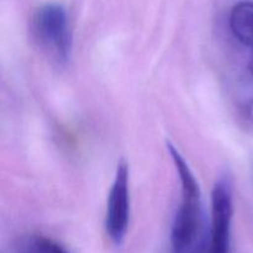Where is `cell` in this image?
Listing matches in <instances>:
<instances>
[{"label":"cell","mask_w":253,"mask_h":253,"mask_svg":"<svg viewBox=\"0 0 253 253\" xmlns=\"http://www.w3.org/2000/svg\"><path fill=\"white\" fill-rule=\"evenodd\" d=\"M180 182V205L172 226L173 253H203V204L200 188L188 163L179 151L167 143Z\"/></svg>","instance_id":"6da1fadb"},{"label":"cell","mask_w":253,"mask_h":253,"mask_svg":"<svg viewBox=\"0 0 253 253\" xmlns=\"http://www.w3.org/2000/svg\"><path fill=\"white\" fill-rule=\"evenodd\" d=\"M32 35L40 48L59 64L71 57L72 37L68 15L62 5L44 4L32 17Z\"/></svg>","instance_id":"7a4b0ae2"},{"label":"cell","mask_w":253,"mask_h":253,"mask_svg":"<svg viewBox=\"0 0 253 253\" xmlns=\"http://www.w3.org/2000/svg\"><path fill=\"white\" fill-rule=\"evenodd\" d=\"M232 214V184L229 178L222 177L211 193V227L203 253H230Z\"/></svg>","instance_id":"3957f363"},{"label":"cell","mask_w":253,"mask_h":253,"mask_svg":"<svg viewBox=\"0 0 253 253\" xmlns=\"http://www.w3.org/2000/svg\"><path fill=\"white\" fill-rule=\"evenodd\" d=\"M130 220V189H128V166L120 161L115 178L108 195L105 227L109 237L115 245L123 244Z\"/></svg>","instance_id":"277c9868"},{"label":"cell","mask_w":253,"mask_h":253,"mask_svg":"<svg viewBox=\"0 0 253 253\" xmlns=\"http://www.w3.org/2000/svg\"><path fill=\"white\" fill-rule=\"evenodd\" d=\"M230 27L234 36L242 44L253 47V1L244 0L232 7Z\"/></svg>","instance_id":"5b68a950"},{"label":"cell","mask_w":253,"mask_h":253,"mask_svg":"<svg viewBox=\"0 0 253 253\" xmlns=\"http://www.w3.org/2000/svg\"><path fill=\"white\" fill-rule=\"evenodd\" d=\"M16 253H68L66 249L48 237L32 235L22 240Z\"/></svg>","instance_id":"8992f818"},{"label":"cell","mask_w":253,"mask_h":253,"mask_svg":"<svg viewBox=\"0 0 253 253\" xmlns=\"http://www.w3.org/2000/svg\"><path fill=\"white\" fill-rule=\"evenodd\" d=\"M250 72H251V74L253 76V53L251 57V61H250Z\"/></svg>","instance_id":"52a82bcc"},{"label":"cell","mask_w":253,"mask_h":253,"mask_svg":"<svg viewBox=\"0 0 253 253\" xmlns=\"http://www.w3.org/2000/svg\"><path fill=\"white\" fill-rule=\"evenodd\" d=\"M252 114H253V104H252Z\"/></svg>","instance_id":"ba28073f"}]
</instances>
